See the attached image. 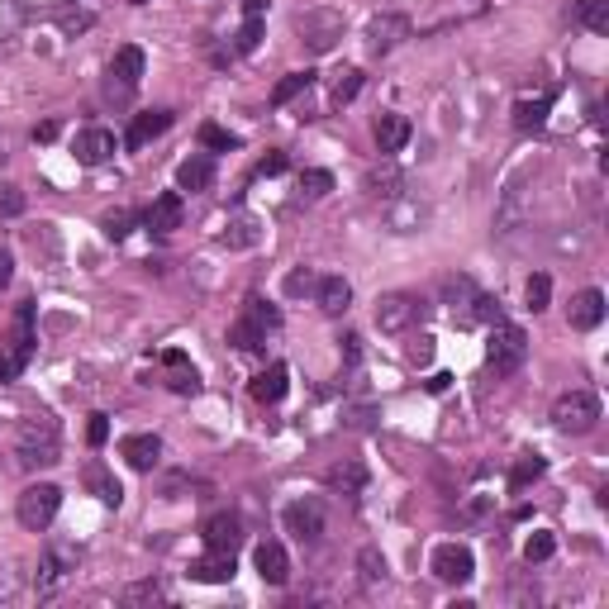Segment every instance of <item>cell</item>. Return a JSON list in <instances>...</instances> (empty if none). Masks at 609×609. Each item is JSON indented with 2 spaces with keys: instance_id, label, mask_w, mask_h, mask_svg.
<instances>
[{
  "instance_id": "obj_1",
  "label": "cell",
  "mask_w": 609,
  "mask_h": 609,
  "mask_svg": "<svg viewBox=\"0 0 609 609\" xmlns=\"http://www.w3.org/2000/svg\"><path fill=\"white\" fill-rule=\"evenodd\" d=\"M15 462L24 472H48L62 462V429L53 414H29L15 429Z\"/></svg>"
},
{
  "instance_id": "obj_2",
  "label": "cell",
  "mask_w": 609,
  "mask_h": 609,
  "mask_svg": "<svg viewBox=\"0 0 609 609\" xmlns=\"http://www.w3.org/2000/svg\"><path fill=\"white\" fill-rule=\"evenodd\" d=\"M81 567V548L77 543H67V538H48V548L39 557V571H34V595L39 600H53Z\"/></svg>"
},
{
  "instance_id": "obj_3",
  "label": "cell",
  "mask_w": 609,
  "mask_h": 609,
  "mask_svg": "<svg viewBox=\"0 0 609 609\" xmlns=\"http://www.w3.org/2000/svg\"><path fill=\"white\" fill-rule=\"evenodd\" d=\"M524 357H529V334L510 324V319H495L491 324V343H486V362H491L495 376H510L524 367Z\"/></svg>"
},
{
  "instance_id": "obj_4",
  "label": "cell",
  "mask_w": 609,
  "mask_h": 609,
  "mask_svg": "<svg viewBox=\"0 0 609 609\" xmlns=\"http://www.w3.org/2000/svg\"><path fill=\"white\" fill-rule=\"evenodd\" d=\"M143 67H148L143 48L124 43L115 58H110V67H105V96L115 100V105H129L138 96V86H143Z\"/></svg>"
},
{
  "instance_id": "obj_5",
  "label": "cell",
  "mask_w": 609,
  "mask_h": 609,
  "mask_svg": "<svg viewBox=\"0 0 609 609\" xmlns=\"http://www.w3.org/2000/svg\"><path fill=\"white\" fill-rule=\"evenodd\" d=\"M58 510H62V491L53 481L29 486V491H20V500H15V519H20L29 533H48L53 519H58Z\"/></svg>"
},
{
  "instance_id": "obj_6",
  "label": "cell",
  "mask_w": 609,
  "mask_h": 609,
  "mask_svg": "<svg viewBox=\"0 0 609 609\" xmlns=\"http://www.w3.org/2000/svg\"><path fill=\"white\" fill-rule=\"evenodd\" d=\"M272 329H281V310H276V305H267V300H248L243 319H234V329H229V343H234V348H243V353H257V348L267 343V334H272Z\"/></svg>"
},
{
  "instance_id": "obj_7",
  "label": "cell",
  "mask_w": 609,
  "mask_h": 609,
  "mask_svg": "<svg viewBox=\"0 0 609 609\" xmlns=\"http://www.w3.org/2000/svg\"><path fill=\"white\" fill-rule=\"evenodd\" d=\"M281 524H286V533H291L295 543H305V548L324 543V533H329V514H324V500H315V495H305V500H291V505L281 510Z\"/></svg>"
},
{
  "instance_id": "obj_8",
  "label": "cell",
  "mask_w": 609,
  "mask_h": 609,
  "mask_svg": "<svg viewBox=\"0 0 609 609\" xmlns=\"http://www.w3.org/2000/svg\"><path fill=\"white\" fill-rule=\"evenodd\" d=\"M552 424L562 433H590L600 424V395L595 391H562L552 400Z\"/></svg>"
},
{
  "instance_id": "obj_9",
  "label": "cell",
  "mask_w": 609,
  "mask_h": 609,
  "mask_svg": "<svg viewBox=\"0 0 609 609\" xmlns=\"http://www.w3.org/2000/svg\"><path fill=\"white\" fill-rule=\"evenodd\" d=\"M419 319H424V300L414 291H391V295L376 300V329H381V334H405Z\"/></svg>"
},
{
  "instance_id": "obj_10",
  "label": "cell",
  "mask_w": 609,
  "mask_h": 609,
  "mask_svg": "<svg viewBox=\"0 0 609 609\" xmlns=\"http://www.w3.org/2000/svg\"><path fill=\"white\" fill-rule=\"evenodd\" d=\"M295 34H300V43H305L310 53H329V48L343 39V15H338V10H305V15L295 20Z\"/></svg>"
},
{
  "instance_id": "obj_11",
  "label": "cell",
  "mask_w": 609,
  "mask_h": 609,
  "mask_svg": "<svg viewBox=\"0 0 609 609\" xmlns=\"http://www.w3.org/2000/svg\"><path fill=\"white\" fill-rule=\"evenodd\" d=\"M429 571L438 581H448V586H467L476 576V557H472V548H462V543H438L429 557Z\"/></svg>"
},
{
  "instance_id": "obj_12",
  "label": "cell",
  "mask_w": 609,
  "mask_h": 609,
  "mask_svg": "<svg viewBox=\"0 0 609 609\" xmlns=\"http://www.w3.org/2000/svg\"><path fill=\"white\" fill-rule=\"evenodd\" d=\"M481 286H476L472 276H448V281H443V305H448V315H452V324H462V329H467V324H476V310H481Z\"/></svg>"
},
{
  "instance_id": "obj_13",
  "label": "cell",
  "mask_w": 609,
  "mask_h": 609,
  "mask_svg": "<svg viewBox=\"0 0 609 609\" xmlns=\"http://www.w3.org/2000/svg\"><path fill=\"white\" fill-rule=\"evenodd\" d=\"M405 39H410V20H405V15H395V10L376 15V20L367 24V53H372V58H386V53L400 48Z\"/></svg>"
},
{
  "instance_id": "obj_14",
  "label": "cell",
  "mask_w": 609,
  "mask_h": 609,
  "mask_svg": "<svg viewBox=\"0 0 609 609\" xmlns=\"http://www.w3.org/2000/svg\"><path fill=\"white\" fill-rule=\"evenodd\" d=\"M34 343H39V338H34V305H29V300H24L20 310H15V319H10V343H5V353L15 357V367H29V357H34Z\"/></svg>"
},
{
  "instance_id": "obj_15",
  "label": "cell",
  "mask_w": 609,
  "mask_h": 609,
  "mask_svg": "<svg viewBox=\"0 0 609 609\" xmlns=\"http://www.w3.org/2000/svg\"><path fill=\"white\" fill-rule=\"evenodd\" d=\"M72 153H77L81 167H100V162L115 158V134L100 129V124H91V129H81V134L72 138Z\"/></svg>"
},
{
  "instance_id": "obj_16",
  "label": "cell",
  "mask_w": 609,
  "mask_h": 609,
  "mask_svg": "<svg viewBox=\"0 0 609 609\" xmlns=\"http://www.w3.org/2000/svg\"><path fill=\"white\" fill-rule=\"evenodd\" d=\"M600 319H605V291H576L567 305V324L576 334H586V329H600Z\"/></svg>"
},
{
  "instance_id": "obj_17",
  "label": "cell",
  "mask_w": 609,
  "mask_h": 609,
  "mask_svg": "<svg viewBox=\"0 0 609 609\" xmlns=\"http://www.w3.org/2000/svg\"><path fill=\"white\" fill-rule=\"evenodd\" d=\"M119 457H124L134 472H153L162 462V438L158 433H129V438L119 443Z\"/></svg>"
},
{
  "instance_id": "obj_18",
  "label": "cell",
  "mask_w": 609,
  "mask_h": 609,
  "mask_svg": "<svg viewBox=\"0 0 609 609\" xmlns=\"http://www.w3.org/2000/svg\"><path fill=\"white\" fill-rule=\"evenodd\" d=\"M253 562H257V576H262L267 586H286V581H291V557H286V548H281L276 538L257 543Z\"/></svg>"
},
{
  "instance_id": "obj_19",
  "label": "cell",
  "mask_w": 609,
  "mask_h": 609,
  "mask_svg": "<svg viewBox=\"0 0 609 609\" xmlns=\"http://www.w3.org/2000/svg\"><path fill=\"white\" fill-rule=\"evenodd\" d=\"M234 571H238L234 552H215V548H210V557H196V562L186 567V576L200 581V586H224V581H234Z\"/></svg>"
},
{
  "instance_id": "obj_20",
  "label": "cell",
  "mask_w": 609,
  "mask_h": 609,
  "mask_svg": "<svg viewBox=\"0 0 609 609\" xmlns=\"http://www.w3.org/2000/svg\"><path fill=\"white\" fill-rule=\"evenodd\" d=\"M372 134H376L381 158H391V153H400V148L410 143V119L395 115V110H381V115H376V124H372Z\"/></svg>"
},
{
  "instance_id": "obj_21",
  "label": "cell",
  "mask_w": 609,
  "mask_h": 609,
  "mask_svg": "<svg viewBox=\"0 0 609 609\" xmlns=\"http://www.w3.org/2000/svg\"><path fill=\"white\" fill-rule=\"evenodd\" d=\"M181 215H186V205H181V191H162V196L148 205L143 224H148L153 234H172V229H181Z\"/></svg>"
},
{
  "instance_id": "obj_22",
  "label": "cell",
  "mask_w": 609,
  "mask_h": 609,
  "mask_svg": "<svg viewBox=\"0 0 609 609\" xmlns=\"http://www.w3.org/2000/svg\"><path fill=\"white\" fill-rule=\"evenodd\" d=\"M200 533H205V548H215V552H238V543H243L238 514H210Z\"/></svg>"
},
{
  "instance_id": "obj_23",
  "label": "cell",
  "mask_w": 609,
  "mask_h": 609,
  "mask_svg": "<svg viewBox=\"0 0 609 609\" xmlns=\"http://www.w3.org/2000/svg\"><path fill=\"white\" fill-rule=\"evenodd\" d=\"M172 119H177L172 110H148V115H134V124H129L124 143H129V148H148L158 134H167V129H172Z\"/></svg>"
},
{
  "instance_id": "obj_24",
  "label": "cell",
  "mask_w": 609,
  "mask_h": 609,
  "mask_svg": "<svg viewBox=\"0 0 609 609\" xmlns=\"http://www.w3.org/2000/svg\"><path fill=\"white\" fill-rule=\"evenodd\" d=\"M286 386H291V372H286V362H272L267 372L253 376V386H248V391H253L257 405H276V400L286 395Z\"/></svg>"
},
{
  "instance_id": "obj_25",
  "label": "cell",
  "mask_w": 609,
  "mask_h": 609,
  "mask_svg": "<svg viewBox=\"0 0 609 609\" xmlns=\"http://www.w3.org/2000/svg\"><path fill=\"white\" fill-rule=\"evenodd\" d=\"M315 300H319V310H324V315H343V310L353 305V286H348L343 276H319Z\"/></svg>"
},
{
  "instance_id": "obj_26",
  "label": "cell",
  "mask_w": 609,
  "mask_h": 609,
  "mask_svg": "<svg viewBox=\"0 0 609 609\" xmlns=\"http://www.w3.org/2000/svg\"><path fill=\"white\" fill-rule=\"evenodd\" d=\"M162 367H167V386H172V391L177 395H196L200 391V376H196V367H191V362H186V353H177V348H172V353H162Z\"/></svg>"
},
{
  "instance_id": "obj_27",
  "label": "cell",
  "mask_w": 609,
  "mask_h": 609,
  "mask_svg": "<svg viewBox=\"0 0 609 609\" xmlns=\"http://www.w3.org/2000/svg\"><path fill=\"white\" fill-rule=\"evenodd\" d=\"M81 481H86V491H91V495H100L105 505H115V510H119V500H124V486H119L115 476L105 472V462H86Z\"/></svg>"
},
{
  "instance_id": "obj_28",
  "label": "cell",
  "mask_w": 609,
  "mask_h": 609,
  "mask_svg": "<svg viewBox=\"0 0 609 609\" xmlns=\"http://www.w3.org/2000/svg\"><path fill=\"white\" fill-rule=\"evenodd\" d=\"M362 486H367V467H362V462H343V467H334V472H329V491H334V495H348V500H357V495H362Z\"/></svg>"
},
{
  "instance_id": "obj_29",
  "label": "cell",
  "mask_w": 609,
  "mask_h": 609,
  "mask_svg": "<svg viewBox=\"0 0 609 609\" xmlns=\"http://www.w3.org/2000/svg\"><path fill=\"white\" fill-rule=\"evenodd\" d=\"M548 110H552V96L519 100V105H514V129H519V134H533V129H543V124H548Z\"/></svg>"
},
{
  "instance_id": "obj_30",
  "label": "cell",
  "mask_w": 609,
  "mask_h": 609,
  "mask_svg": "<svg viewBox=\"0 0 609 609\" xmlns=\"http://www.w3.org/2000/svg\"><path fill=\"white\" fill-rule=\"evenodd\" d=\"M210 181H215V162H210V158H186L177 167V186H181V191H205Z\"/></svg>"
},
{
  "instance_id": "obj_31",
  "label": "cell",
  "mask_w": 609,
  "mask_h": 609,
  "mask_svg": "<svg viewBox=\"0 0 609 609\" xmlns=\"http://www.w3.org/2000/svg\"><path fill=\"white\" fill-rule=\"evenodd\" d=\"M571 20L590 29V34H609V0H576Z\"/></svg>"
},
{
  "instance_id": "obj_32",
  "label": "cell",
  "mask_w": 609,
  "mask_h": 609,
  "mask_svg": "<svg viewBox=\"0 0 609 609\" xmlns=\"http://www.w3.org/2000/svg\"><path fill=\"white\" fill-rule=\"evenodd\" d=\"M367 191H372L376 200H395L400 196V172H395V162H376L372 172H367Z\"/></svg>"
},
{
  "instance_id": "obj_33",
  "label": "cell",
  "mask_w": 609,
  "mask_h": 609,
  "mask_svg": "<svg viewBox=\"0 0 609 609\" xmlns=\"http://www.w3.org/2000/svg\"><path fill=\"white\" fill-rule=\"evenodd\" d=\"M29 248H34V257L43 253V262H48V267H58V262H62V243H58V229H53V224L29 229Z\"/></svg>"
},
{
  "instance_id": "obj_34",
  "label": "cell",
  "mask_w": 609,
  "mask_h": 609,
  "mask_svg": "<svg viewBox=\"0 0 609 609\" xmlns=\"http://www.w3.org/2000/svg\"><path fill=\"white\" fill-rule=\"evenodd\" d=\"M257 238H262V229H257V219L238 215V219H229V229L219 234V243H224V248H253Z\"/></svg>"
},
{
  "instance_id": "obj_35",
  "label": "cell",
  "mask_w": 609,
  "mask_h": 609,
  "mask_svg": "<svg viewBox=\"0 0 609 609\" xmlns=\"http://www.w3.org/2000/svg\"><path fill=\"white\" fill-rule=\"evenodd\" d=\"M315 86V72H291V77H281L272 86V105H291L300 91H310Z\"/></svg>"
},
{
  "instance_id": "obj_36",
  "label": "cell",
  "mask_w": 609,
  "mask_h": 609,
  "mask_svg": "<svg viewBox=\"0 0 609 609\" xmlns=\"http://www.w3.org/2000/svg\"><path fill=\"white\" fill-rule=\"evenodd\" d=\"M167 600V586H162L158 576H148V581H134V586L124 590V605H162Z\"/></svg>"
},
{
  "instance_id": "obj_37",
  "label": "cell",
  "mask_w": 609,
  "mask_h": 609,
  "mask_svg": "<svg viewBox=\"0 0 609 609\" xmlns=\"http://www.w3.org/2000/svg\"><path fill=\"white\" fill-rule=\"evenodd\" d=\"M357 571H362V586L372 590L386 581V557H381V548H362L357 552Z\"/></svg>"
},
{
  "instance_id": "obj_38",
  "label": "cell",
  "mask_w": 609,
  "mask_h": 609,
  "mask_svg": "<svg viewBox=\"0 0 609 609\" xmlns=\"http://www.w3.org/2000/svg\"><path fill=\"white\" fill-rule=\"evenodd\" d=\"M357 91H362V72H357V67H343L334 77V105H353Z\"/></svg>"
},
{
  "instance_id": "obj_39",
  "label": "cell",
  "mask_w": 609,
  "mask_h": 609,
  "mask_svg": "<svg viewBox=\"0 0 609 609\" xmlns=\"http://www.w3.org/2000/svg\"><path fill=\"white\" fill-rule=\"evenodd\" d=\"M543 472H548V467H543V457H519V462H514V472H510V491H524V486L538 481Z\"/></svg>"
},
{
  "instance_id": "obj_40",
  "label": "cell",
  "mask_w": 609,
  "mask_h": 609,
  "mask_svg": "<svg viewBox=\"0 0 609 609\" xmlns=\"http://www.w3.org/2000/svg\"><path fill=\"white\" fill-rule=\"evenodd\" d=\"M552 552H557V538H552V533H543V529L529 533V543H524V562H529V567L533 562H548Z\"/></svg>"
},
{
  "instance_id": "obj_41",
  "label": "cell",
  "mask_w": 609,
  "mask_h": 609,
  "mask_svg": "<svg viewBox=\"0 0 609 609\" xmlns=\"http://www.w3.org/2000/svg\"><path fill=\"white\" fill-rule=\"evenodd\" d=\"M134 224H138L134 210H110L100 229H105V238H115V243H119V238H129V234H134Z\"/></svg>"
},
{
  "instance_id": "obj_42",
  "label": "cell",
  "mask_w": 609,
  "mask_h": 609,
  "mask_svg": "<svg viewBox=\"0 0 609 609\" xmlns=\"http://www.w3.org/2000/svg\"><path fill=\"white\" fill-rule=\"evenodd\" d=\"M200 143H205V148H215V153H234V148H238V134L219 129V124H200Z\"/></svg>"
},
{
  "instance_id": "obj_43",
  "label": "cell",
  "mask_w": 609,
  "mask_h": 609,
  "mask_svg": "<svg viewBox=\"0 0 609 609\" xmlns=\"http://www.w3.org/2000/svg\"><path fill=\"white\" fill-rule=\"evenodd\" d=\"M329 191H334V177H329V172H300V196L305 200H319V196H329Z\"/></svg>"
},
{
  "instance_id": "obj_44",
  "label": "cell",
  "mask_w": 609,
  "mask_h": 609,
  "mask_svg": "<svg viewBox=\"0 0 609 609\" xmlns=\"http://www.w3.org/2000/svg\"><path fill=\"white\" fill-rule=\"evenodd\" d=\"M548 295H552V281L543 272L529 276V286H524V300H529V310L538 315V310H548Z\"/></svg>"
},
{
  "instance_id": "obj_45",
  "label": "cell",
  "mask_w": 609,
  "mask_h": 609,
  "mask_svg": "<svg viewBox=\"0 0 609 609\" xmlns=\"http://www.w3.org/2000/svg\"><path fill=\"white\" fill-rule=\"evenodd\" d=\"M257 43H262V15H243V29H238V53H253Z\"/></svg>"
},
{
  "instance_id": "obj_46",
  "label": "cell",
  "mask_w": 609,
  "mask_h": 609,
  "mask_svg": "<svg viewBox=\"0 0 609 609\" xmlns=\"http://www.w3.org/2000/svg\"><path fill=\"white\" fill-rule=\"evenodd\" d=\"M86 443H91V448H105V443H110V414H91V424H86Z\"/></svg>"
},
{
  "instance_id": "obj_47",
  "label": "cell",
  "mask_w": 609,
  "mask_h": 609,
  "mask_svg": "<svg viewBox=\"0 0 609 609\" xmlns=\"http://www.w3.org/2000/svg\"><path fill=\"white\" fill-rule=\"evenodd\" d=\"M0 215H5V219L24 215V191H20V186H0Z\"/></svg>"
},
{
  "instance_id": "obj_48",
  "label": "cell",
  "mask_w": 609,
  "mask_h": 609,
  "mask_svg": "<svg viewBox=\"0 0 609 609\" xmlns=\"http://www.w3.org/2000/svg\"><path fill=\"white\" fill-rule=\"evenodd\" d=\"M315 286H319L315 272H291V276H286V291H291V295H315Z\"/></svg>"
},
{
  "instance_id": "obj_49",
  "label": "cell",
  "mask_w": 609,
  "mask_h": 609,
  "mask_svg": "<svg viewBox=\"0 0 609 609\" xmlns=\"http://www.w3.org/2000/svg\"><path fill=\"white\" fill-rule=\"evenodd\" d=\"M62 34H81V29H91V10H62Z\"/></svg>"
},
{
  "instance_id": "obj_50",
  "label": "cell",
  "mask_w": 609,
  "mask_h": 609,
  "mask_svg": "<svg viewBox=\"0 0 609 609\" xmlns=\"http://www.w3.org/2000/svg\"><path fill=\"white\" fill-rule=\"evenodd\" d=\"M286 167H291V162H286V153H267V158L257 162V172H253V177H281Z\"/></svg>"
},
{
  "instance_id": "obj_51",
  "label": "cell",
  "mask_w": 609,
  "mask_h": 609,
  "mask_svg": "<svg viewBox=\"0 0 609 609\" xmlns=\"http://www.w3.org/2000/svg\"><path fill=\"white\" fill-rule=\"evenodd\" d=\"M338 343H343V362H348V367H357V362H362V338H357V334H343Z\"/></svg>"
},
{
  "instance_id": "obj_52",
  "label": "cell",
  "mask_w": 609,
  "mask_h": 609,
  "mask_svg": "<svg viewBox=\"0 0 609 609\" xmlns=\"http://www.w3.org/2000/svg\"><path fill=\"white\" fill-rule=\"evenodd\" d=\"M372 419H376L372 405H353V410H348V424H353V429H372Z\"/></svg>"
},
{
  "instance_id": "obj_53",
  "label": "cell",
  "mask_w": 609,
  "mask_h": 609,
  "mask_svg": "<svg viewBox=\"0 0 609 609\" xmlns=\"http://www.w3.org/2000/svg\"><path fill=\"white\" fill-rule=\"evenodd\" d=\"M15 590H20V576L15 571H0V600H15Z\"/></svg>"
},
{
  "instance_id": "obj_54",
  "label": "cell",
  "mask_w": 609,
  "mask_h": 609,
  "mask_svg": "<svg viewBox=\"0 0 609 609\" xmlns=\"http://www.w3.org/2000/svg\"><path fill=\"white\" fill-rule=\"evenodd\" d=\"M10 276H15V257H10V248H0V291L10 286Z\"/></svg>"
},
{
  "instance_id": "obj_55",
  "label": "cell",
  "mask_w": 609,
  "mask_h": 609,
  "mask_svg": "<svg viewBox=\"0 0 609 609\" xmlns=\"http://www.w3.org/2000/svg\"><path fill=\"white\" fill-rule=\"evenodd\" d=\"M53 138H58V119H43L34 129V143H53Z\"/></svg>"
},
{
  "instance_id": "obj_56",
  "label": "cell",
  "mask_w": 609,
  "mask_h": 609,
  "mask_svg": "<svg viewBox=\"0 0 609 609\" xmlns=\"http://www.w3.org/2000/svg\"><path fill=\"white\" fill-rule=\"evenodd\" d=\"M448 381H452L448 372H438V376H433V381H429V391H433V395H443V391H448Z\"/></svg>"
},
{
  "instance_id": "obj_57",
  "label": "cell",
  "mask_w": 609,
  "mask_h": 609,
  "mask_svg": "<svg viewBox=\"0 0 609 609\" xmlns=\"http://www.w3.org/2000/svg\"><path fill=\"white\" fill-rule=\"evenodd\" d=\"M243 15H267V0H243Z\"/></svg>"
},
{
  "instance_id": "obj_58",
  "label": "cell",
  "mask_w": 609,
  "mask_h": 609,
  "mask_svg": "<svg viewBox=\"0 0 609 609\" xmlns=\"http://www.w3.org/2000/svg\"><path fill=\"white\" fill-rule=\"evenodd\" d=\"M129 5H148V0H129Z\"/></svg>"
}]
</instances>
